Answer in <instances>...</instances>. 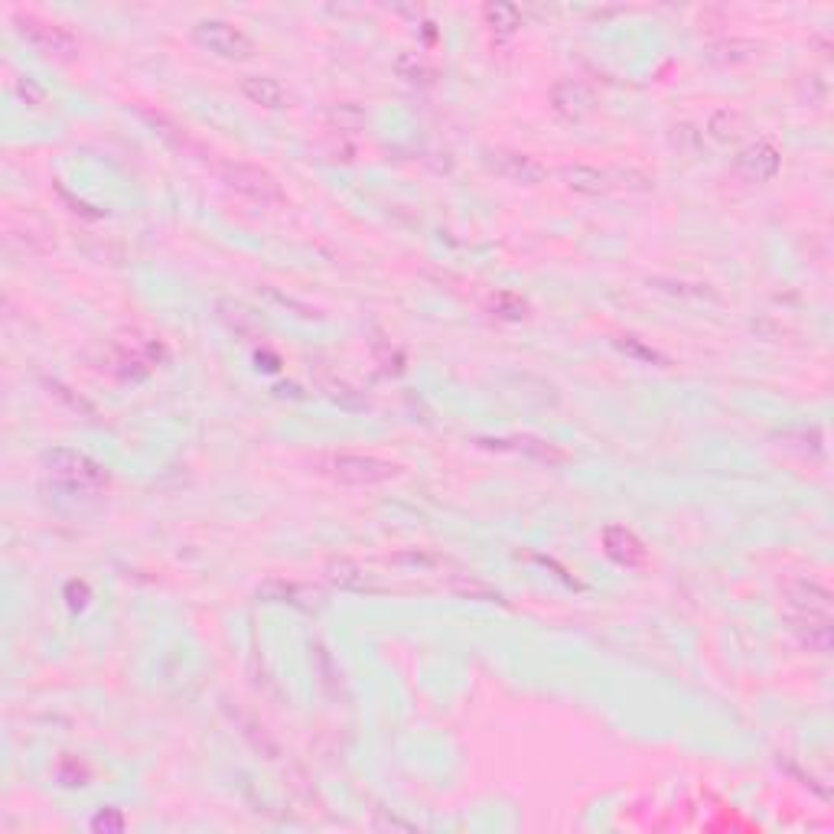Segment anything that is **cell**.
<instances>
[{"label": "cell", "instance_id": "cell-15", "mask_svg": "<svg viewBox=\"0 0 834 834\" xmlns=\"http://www.w3.org/2000/svg\"><path fill=\"white\" fill-rule=\"evenodd\" d=\"M326 580H330L333 587H343V590H359L365 584V571L349 558H336L326 564Z\"/></svg>", "mask_w": 834, "mask_h": 834}, {"label": "cell", "instance_id": "cell-7", "mask_svg": "<svg viewBox=\"0 0 834 834\" xmlns=\"http://www.w3.org/2000/svg\"><path fill=\"white\" fill-rule=\"evenodd\" d=\"M782 167V157H779V150L773 144H750L747 150H740V157L734 163V170L743 176V180H750V183H769L773 176L779 173Z\"/></svg>", "mask_w": 834, "mask_h": 834}, {"label": "cell", "instance_id": "cell-17", "mask_svg": "<svg viewBox=\"0 0 834 834\" xmlns=\"http://www.w3.org/2000/svg\"><path fill=\"white\" fill-rule=\"evenodd\" d=\"M711 56L717 62H747L753 59V43H743V40H724L711 46Z\"/></svg>", "mask_w": 834, "mask_h": 834}, {"label": "cell", "instance_id": "cell-3", "mask_svg": "<svg viewBox=\"0 0 834 834\" xmlns=\"http://www.w3.org/2000/svg\"><path fill=\"white\" fill-rule=\"evenodd\" d=\"M43 466L56 479H62V483L79 486V489H98L108 483L105 470L79 450H49L43 457Z\"/></svg>", "mask_w": 834, "mask_h": 834}, {"label": "cell", "instance_id": "cell-14", "mask_svg": "<svg viewBox=\"0 0 834 834\" xmlns=\"http://www.w3.org/2000/svg\"><path fill=\"white\" fill-rule=\"evenodd\" d=\"M483 20H486V27L496 36H512L518 27H522V14H518V7L515 4H502V0L483 7Z\"/></svg>", "mask_w": 834, "mask_h": 834}, {"label": "cell", "instance_id": "cell-16", "mask_svg": "<svg viewBox=\"0 0 834 834\" xmlns=\"http://www.w3.org/2000/svg\"><path fill=\"white\" fill-rule=\"evenodd\" d=\"M707 131H711V137H714V141H720V144L737 141L740 131H743V118L737 115V111H730V108L714 111L711 121H707Z\"/></svg>", "mask_w": 834, "mask_h": 834}, {"label": "cell", "instance_id": "cell-11", "mask_svg": "<svg viewBox=\"0 0 834 834\" xmlns=\"http://www.w3.org/2000/svg\"><path fill=\"white\" fill-rule=\"evenodd\" d=\"M242 92L251 105H261L268 111H277L287 105V88L271 79V75H245L242 79Z\"/></svg>", "mask_w": 834, "mask_h": 834}, {"label": "cell", "instance_id": "cell-5", "mask_svg": "<svg viewBox=\"0 0 834 834\" xmlns=\"http://www.w3.org/2000/svg\"><path fill=\"white\" fill-rule=\"evenodd\" d=\"M489 167L496 170L502 180L509 183H522V186H535L548 176V170L532 154H515V150H496L489 154Z\"/></svg>", "mask_w": 834, "mask_h": 834}, {"label": "cell", "instance_id": "cell-8", "mask_svg": "<svg viewBox=\"0 0 834 834\" xmlns=\"http://www.w3.org/2000/svg\"><path fill=\"white\" fill-rule=\"evenodd\" d=\"M782 593L795 616H831V593L815 580H789Z\"/></svg>", "mask_w": 834, "mask_h": 834}, {"label": "cell", "instance_id": "cell-19", "mask_svg": "<svg viewBox=\"0 0 834 834\" xmlns=\"http://www.w3.org/2000/svg\"><path fill=\"white\" fill-rule=\"evenodd\" d=\"M395 69H398L401 79H408V82H417V79L424 75V66H421V62H417L414 56H401Z\"/></svg>", "mask_w": 834, "mask_h": 834}, {"label": "cell", "instance_id": "cell-20", "mask_svg": "<svg viewBox=\"0 0 834 834\" xmlns=\"http://www.w3.org/2000/svg\"><path fill=\"white\" fill-rule=\"evenodd\" d=\"M92 828H105V831H121L124 828V818L118 812H98Z\"/></svg>", "mask_w": 834, "mask_h": 834}, {"label": "cell", "instance_id": "cell-10", "mask_svg": "<svg viewBox=\"0 0 834 834\" xmlns=\"http://www.w3.org/2000/svg\"><path fill=\"white\" fill-rule=\"evenodd\" d=\"M20 30L27 33L36 46H43L46 53H56V56H72V53H75V40H72V36H69L66 30L53 27V23L23 17V20H20Z\"/></svg>", "mask_w": 834, "mask_h": 834}, {"label": "cell", "instance_id": "cell-1", "mask_svg": "<svg viewBox=\"0 0 834 834\" xmlns=\"http://www.w3.org/2000/svg\"><path fill=\"white\" fill-rule=\"evenodd\" d=\"M401 466L378 460V457H365V453H336V457L323 460V473H330L336 483L346 486H375V483H388V479L398 476Z\"/></svg>", "mask_w": 834, "mask_h": 834}, {"label": "cell", "instance_id": "cell-12", "mask_svg": "<svg viewBox=\"0 0 834 834\" xmlns=\"http://www.w3.org/2000/svg\"><path fill=\"white\" fill-rule=\"evenodd\" d=\"M564 183L574 189V193L584 196H603L610 189V176L597 167H587V163H574V167H564Z\"/></svg>", "mask_w": 834, "mask_h": 834}, {"label": "cell", "instance_id": "cell-18", "mask_svg": "<svg viewBox=\"0 0 834 834\" xmlns=\"http://www.w3.org/2000/svg\"><path fill=\"white\" fill-rule=\"evenodd\" d=\"M672 144L694 157L701 150V134L694 131L691 124H678V128H672Z\"/></svg>", "mask_w": 834, "mask_h": 834}, {"label": "cell", "instance_id": "cell-4", "mask_svg": "<svg viewBox=\"0 0 834 834\" xmlns=\"http://www.w3.org/2000/svg\"><path fill=\"white\" fill-rule=\"evenodd\" d=\"M196 43L222 59H248L255 53V40L245 30H238L235 23H225V20L196 23Z\"/></svg>", "mask_w": 834, "mask_h": 834}, {"label": "cell", "instance_id": "cell-2", "mask_svg": "<svg viewBox=\"0 0 834 834\" xmlns=\"http://www.w3.org/2000/svg\"><path fill=\"white\" fill-rule=\"evenodd\" d=\"M222 180L229 183L235 193L261 202V206H277V202H284L281 183H277L268 170L255 167V163H225Z\"/></svg>", "mask_w": 834, "mask_h": 834}, {"label": "cell", "instance_id": "cell-13", "mask_svg": "<svg viewBox=\"0 0 834 834\" xmlns=\"http://www.w3.org/2000/svg\"><path fill=\"white\" fill-rule=\"evenodd\" d=\"M792 629L808 649L828 652L831 649V616H792Z\"/></svg>", "mask_w": 834, "mask_h": 834}, {"label": "cell", "instance_id": "cell-9", "mask_svg": "<svg viewBox=\"0 0 834 834\" xmlns=\"http://www.w3.org/2000/svg\"><path fill=\"white\" fill-rule=\"evenodd\" d=\"M551 105L561 118L580 121L584 115H590L593 92L580 79H561V82H554V88H551Z\"/></svg>", "mask_w": 834, "mask_h": 834}, {"label": "cell", "instance_id": "cell-6", "mask_svg": "<svg viewBox=\"0 0 834 834\" xmlns=\"http://www.w3.org/2000/svg\"><path fill=\"white\" fill-rule=\"evenodd\" d=\"M603 551H606V558L616 561L619 567H642L649 561L646 545H642L639 535L629 532L626 525L603 528Z\"/></svg>", "mask_w": 834, "mask_h": 834}]
</instances>
